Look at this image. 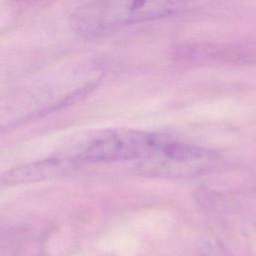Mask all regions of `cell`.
Returning a JSON list of instances; mask_svg holds the SVG:
<instances>
[{
  "instance_id": "5",
  "label": "cell",
  "mask_w": 256,
  "mask_h": 256,
  "mask_svg": "<svg viewBox=\"0 0 256 256\" xmlns=\"http://www.w3.org/2000/svg\"><path fill=\"white\" fill-rule=\"evenodd\" d=\"M175 56L181 61L189 64H215V63H241L256 54L249 52L246 48L238 46H222L207 43L187 44L176 49Z\"/></svg>"
},
{
  "instance_id": "2",
  "label": "cell",
  "mask_w": 256,
  "mask_h": 256,
  "mask_svg": "<svg viewBox=\"0 0 256 256\" xmlns=\"http://www.w3.org/2000/svg\"><path fill=\"white\" fill-rule=\"evenodd\" d=\"M165 136L134 129H111L97 133L66 154L76 165L128 160H149L156 155Z\"/></svg>"
},
{
  "instance_id": "1",
  "label": "cell",
  "mask_w": 256,
  "mask_h": 256,
  "mask_svg": "<svg viewBox=\"0 0 256 256\" xmlns=\"http://www.w3.org/2000/svg\"><path fill=\"white\" fill-rule=\"evenodd\" d=\"M178 1H94L77 7L70 15L72 30L83 38L105 36L122 27L181 13Z\"/></svg>"
},
{
  "instance_id": "6",
  "label": "cell",
  "mask_w": 256,
  "mask_h": 256,
  "mask_svg": "<svg viewBox=\"0 0 256 256\" xmlns=\"http://www.w3.org/2000/svg\"><path fill=\"white\" fill-rule=\"evenodd\" d=\"M201 251L205 256H221L223 252L222 248L213 242H206Z\"/></svg>"
},
{
  "instance_id": "4",
  "label": "cell",
  "mask_w": 256,
  "mask_h": 256,
  "mask_svg": "<svg viewBox=\"0 0 256 256\" xmlns=\"http://www.w3.org/2000/svg\"><path fill=\"white\" fill-rule=\"evenodd\" d=\"M76 166L66 155L36 160L7 170L0 176V185L14 186L50 180L68 174Z\"/></svg>"
},
{
  "instance_id": "3",
  "label": "cell",
  "mask_w": 256,
  "mask_h": 256,
  "mask_svg": "<svg viewBox=\"0 0 256 256\" xmlns=\"http://www.w3.org/2000/svg\"><path fill=\"white\" fill-rule=\"evenodd\" d=\"M217 158L215 151L166 137L157 154L142 165L146 164L145 169L154 174L189 175L197 173Z\"/></svg>"
}]
</instances>
